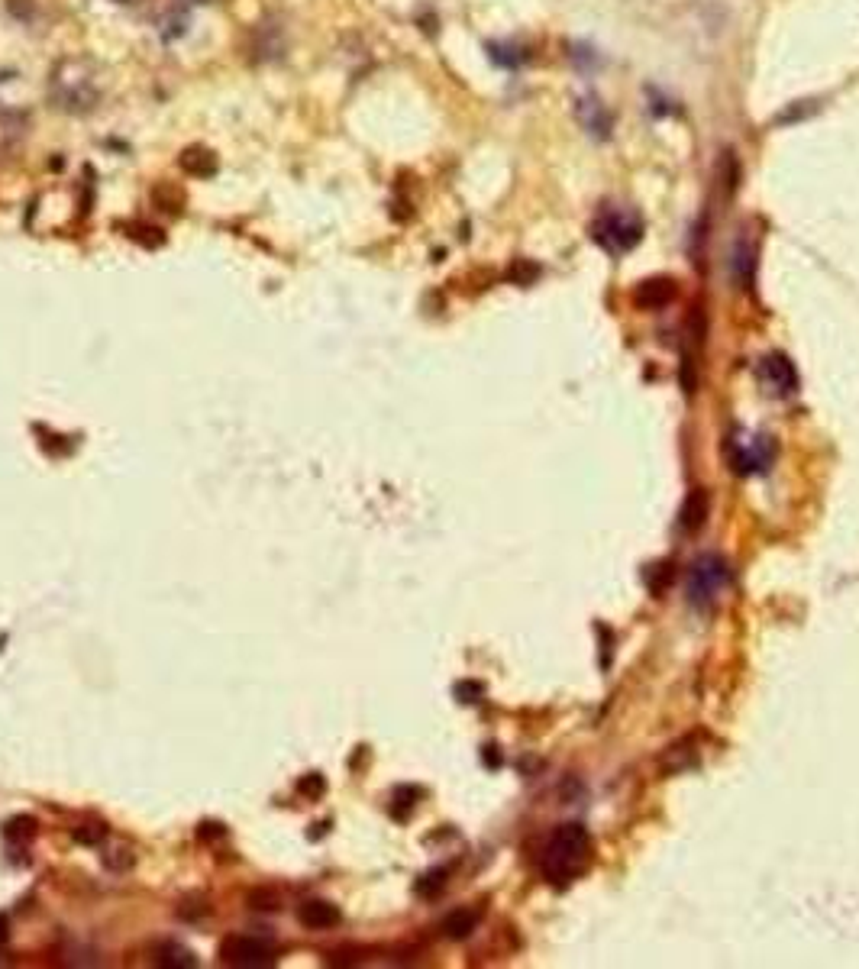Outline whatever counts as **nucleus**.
Masks as SVG:
<instances>
[{"mask_svg": "<svg viewBox=\"0 0 859 969\" xmlns=\"http://www.w3.org/2000/svg\"><path fill=\"white\" fill-rule=\"evenodd\" d=\"M591 863V837L582 824H559L540 850V876L549 886H569Z\"/></svg>", "mask_w": 859, "mask_h": 969, "instance_id": "nucleus-1", "label": "nucleus"}, {"mask_svg": "<svg viewBox=\"0 0 859 969\" xmlns=\"http://www.w3.org/2000/svg\"><path fill=\"white\" fill-rule=\"evenodd\" d=\"M52 97L65 110H78V114L91 110L97 104V97H101L91 62L88 59H65L52 75Z\"/></svg>", "mask_w": 859, "mask_h": 969, "instance_id": "nucleus-2", "label": "nucleus"}, {"mask_svg": "<svg viewBox=\"0 0 859 969\" xmlns=\"http://www.w3.org/2000/svg\"><path fill=\"white\" fill-rule=\"evenodd\" d=\"M591 236H595V243L611 252V256H621V252H630L643 240V220L637 210H627V207H608L601 210L595 227H591Z\"/></svg>", "mask_w": 859, "mask_h": 969, "instance_id": "nucleus-3", "label": "nucleus"}, {"mask_svg": "<svg viewBox=\"0 0 859 969\" xmlns=\"http://www.w3.org/2000/svg\"><path fill=\"white\" fill-rule=\"evenodd\" d=\"M727 585H730V563L717 553L698 556L692 569H688V601L701 611L714 608L727 592Z\"/></svg>", "mask_w": 859, "mask_h": 969, "instance_id": "nucleus-4", "label": "nucleus"}, {"mask_svg": "<svg viewBox=\"0 0 859 969\" xmlns=\"http://www.w3.org/2000/svg\"><path fill=\"white\" fill-rule=\"evenodd\" d=\"M727 459L737 475H763L776 462V443L769 433H740L727 443Z\"/></svg>", "mask_w": 859, "mask_h": 969, "instance_id": "nucleus-5", "label": "nucleus"}, {"mask_svg": "<svg viewBox=\"0 0 859 969\" xmlns=\"http://www.w3.org/2000/svg\"><path fill=\"white\" fill-rule=\"evenodd\" d=\"M756 378H759V385H763L766 395L772 398H788V395H795L798 391V372H795V365L788 356L782 353H769L756 362Z\"/></svg>", "mask_w": 859, "mask_h": 969, "instance_id": "nucleus-6", "label": "nucleus"}, {"mask_svg": "<svg viewBox=\"0 0 859 969\" xmlns=\"http://www.w3.org/2000/svg\"><path fill=\"white\" fill-rule=\"evenodd\" d=\"M220 957L230 966H272L275 947L269 944V940H259V937H230L227 944L220 947Z\"/></svg>", "mask_w": 859, "mask_h": 969, "instance_id": "nucleus-7", "label": "nucleus"}, {"mask_svg": "<svg viewBox=\"0 0 859 969\" xmlns=\"http://www.w3.org/2000/svg\"><path fill=\"white\" fill-rule=\"evenodd\" d=\"M575 120L582 123V130L588 136H595V139H608L611 130H614V117H611V110L604 107V101H598L595 94H585L575 101Z\"/></svg>", "mask_w": 859, "mask_h": 969, "instance_id": "nucleus-8", "label": "nucleus"}, {"mask_svg": "<svg viewBox=\"0 0 859 969\" xmlns=\"http://www.w3.org/2000/svg\"><path fill=\"white\" fill-rule=\"evenodd\" d=\"M298 918L304 928H311V931H330L336 921H340V911H336V905L330 902H304L301 911H298Z\"/></svg>", "mask_w": 859, "mask_h": 969, "instance_id": "nucleus-9", "label": "nucleus"}, {"mask_svg": "<svg viewBox=\"0 0 859 969\" xmlns=\"http://www.w3.org/2000/svg\"><path fill=\"white\" fill-rule=\"evenodd\" d=\"M659 766H663V772H685V769H692L698 766V750H695V740L692 737H685L679 743H672V747L659 756Z\"/></svg>", "mask_w": 859, "mask_h": 969, "instance_id": "nucleus-10", "label": "nucleus"}, {"mask_svg": "<svg viewBox=\"0 0 859 969\" xmlns=\"http://www.w3.org/2000/svg\"><path fill=\"white\" fill-rule=\"evenodd\" d=\"M704 517H708V488H692V495H688L682 504L679 524H682V530L695 533L704 524Z\"/></svg>", "mask_w": 859, "mask_h": 969, "instance_id": "nucleus-11", "label": "nucleus"}, {"mask_svg": "<svg viewBox=\"0 0 859 969\" xmlns=\"http://www.w3.org/2000/svg\"><path fill=\"white\" fill-rule=\"evenodd\" d=\"M672 294H675V288L669 278H650V282H643L637 288V304L640 307H663L672 301Z\"/></svg>", "mask_w": 859, "mask_h": 969, "instance_id": "nucleus-12", "label": "nucleus"}, {"mask_svg": "<svg viewBox=\"0 0 859 969\" xmlns=\"http://www.w3.org/2000/svg\"><path fill=\"white\" fill-rule=\"evenodd\" d=\"M478 921H482V911L459 908V911H453V915H446V921H443V934H446V937H453V940H462V937H469V934L478 928Z\"/></svg>", "mask_w": 859, "mask_h": 969, "instance_id": "nucleus-13", "label": "nucleus"}, {"mask_svg": "<svg viewBox=\"0 0 859 969\" xmlns=\"http://www.w3.org/2000/svg\"><path fill=\"white\" fill-rule=\"evenodd\" d=\"M181 168H185L188 175L194 178H204V175H214L217 172V159H214V152L210 149H188L185 156H181Z\"/></svg>", "mask_w": 859, "mask_h": 969, "instance_id": "nucleus-14", "label": "nucleus"}, {"mask_svg": "<svg viewBox=\"0 0 859 969\" xmlns=\"http://www.w3.org/2000/svg\"><path fill=\"white\" fill-rule=\"evenodd\" d=\"M730 269H734V275L740 278L743 285H750V269H753V249L746 240L737 243V249L730 252Z\"/></svg>", "mask_w": 859, "mask_h": 969, "instance_id": "nucleus-15", "label": "nucleus"}, {"mask_svg": "<svg viewBox=\"0 0 859 969\" xmlns=\"http://www.w3.org/2000/svg\"><path fill=\"white\" fill-rule=\"evenodd\" d=\"M159 966H194L191 950L178 947V944H165L159 950Z\"/></svg>", "mask_w": 859, "mask_h": 969, "instance_id": "nucleus-16", "label": "nucleus"}, {"mask_svg": "<svg viewBox=\"0 0 859 969\" xmlns=\"http://www.w3.org/2000/svg\"><path fill=\"white\" fill-rule=\"evenodd\" d=\"M33 834H36V821H33V818H17V821H10V824H7V837H10V840H20V837H23V840H30Z\"/></svg>", "mask_w": 859, "mask_h": 969, "instance_id": "nucleus-17", "label": "nucleus"}, {"mask_svg": "<svg viewBox=\"0 0 859 969\" xmlns=\"http://www.w3.org/2000/svg\"><path fill=\"white\" fill-rule=\"evenodd\" d=\"M104 837V824H84V827H75V840H81V844H97V840Z\"/></svg>", "mask_w": 859, "mask_h": 969, "instance_id": "nucleus-18", "label": "nucleus"}, {"mask_svg": "<svg viewBox=\"0 0 859 969\" xmlns=\"http://www.w3.org/2000/svg\"><path fill=\"white\" fill-rule=\"evenodd\" d=\"M301 792H307V795H320V792H323V779L317 776V772H314V776H307V779L301 782Z\"/></svg>", "mask_w": 859, "mask_h": 969, "instance_id": "nucleus-19", "label": "nucleus"}, {"mask_svg": "<svg viewBox=\"0 0 859 969\" xmlns=\"http://www.w3.org/2000/svg\"><path fill=\"white\" fill-rule=\"evenodd\" d=\"M0 944H7V918H0Z\"/></svg>", "mask_w": 859, "mask_h": 969, "instance_id": "nucleus-20", "label": "nucleus"}, {"mask_svg": "<svg viewBox=\"0 0 859 969\" xmlns=\"http://www.w3.org/2000/svg\"><path fill=\"white\" fill-rule=\"evenodd\" d=\"M194 4H210V0H194Z\"/></svg>", "mask_w": 859, "mask_h": 969, "instance_id": "nucleus-21", "label": "nucleus"}]
</instances>
